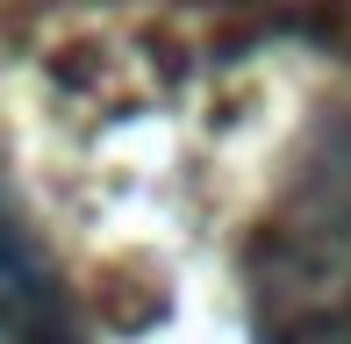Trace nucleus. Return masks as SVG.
Here are the masks:
<instances>
[{"mask_svg":"<svg viewBox=\"0 0 351 344\" xmlns=\"http://www.w3.org/2000/svg\"><path fill=\"white\" fill-rule=\"evenodd\" d=\"M0 344H79L36 244L14 230L8 208H0Z\"/></svg>","mask_w":351,"mask_h":344,"instance_id":"nucleus-1","label":"nucleus"}]
</instances>
